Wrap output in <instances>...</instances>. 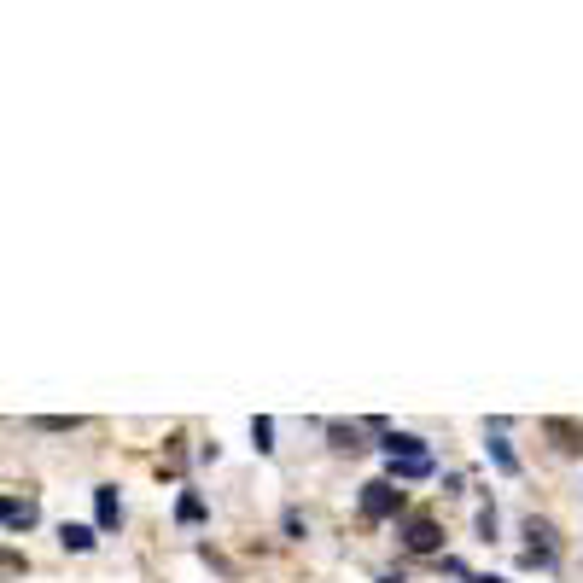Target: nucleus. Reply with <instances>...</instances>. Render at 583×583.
Listing matches in <instances>:
<instances>
[{
    "instance_id": "4",
    "label": "nucleus",
    "mask_w": 583,
    "mask_h": 583,
    "mask_svg": "<svg viewBox=\"0 0 583 583\" xmlns=\"http://www.w3.org/2000/svg\"><path fill=\"white\" fill-rule=\"evenodd\" d=\"M403 543H409L414 554H432L444 537H438V525H432V519H409V525H403Z\"/></svg>"
},
{
    "instance_id": "9",
    "label": "nucleus",
    "mask_w": 583,
    "mask_h": 583,
    "mask_svg": "<svg viewBox=\"0 0 583 583\" xmlns=\"http://www.w3.org/2000/svg\"><path fill=\"white\" fill-rule=\"evenodd\" d=\"M432 473V455H414V461H391V479L385 484H397V479H426Z\"/></svg>"
},
{
    "instance_id": "10",
    "label": "nucleus",
    "mask_w": 583,
    "mask_h": 583,
    "mask_svg": "<svg viewBox=\"0 0 583 583\" xmlns=\"http://www.w3.org/2000/svg\"><path fill=\"white\" fill-rule=\"evenodd\" d=\"M251 444L263 449V455L275 449V420H269V414H257V420H251Z\"/></svg>"
},
{
    "instance_id": "11",
    "label": "nucleus",
    "mask_w": 583,
    "mask_h": 583,
    "mask_svg": "<svg viewBox=\"0 0 583 583\" xmlns=\"http://www.w3.org/2000/svg\"><path fill=\"white\" fill-rule=\"evenodd\" d=\"M76 426H82V420H76V414H41V420H35V432H76Z\"/></svg>"
},
{
    "instance_id": "7",
    "label": "nucleus",
    "mask_w": 583,
    "mask_h": 583,
    "mask_svg": "<svg viewBox=\"0 0 583 583\" xmlns=\"http://www.w3.org/2000/svg\"><path fill=\"white\" fill-rule=\"evenodd\" d=\"M59 543H65L70 554H88L94 543H100V531H94V525H65V531H59Z\"/></svg>"
},
{
    "instance_id": "8",
    "label": "nucleus",
    "mask_w": 583,
    "mask_h": 583,
    "mask_svg": "<svg viewBox=\"0 0 583 583\" xmlns=\"http://www.w3.org/2000/svg\"><path fill=\"white\" fill-rule=\"evenodd\" d=\"M484 449H490V461H496V473H508V479H514V473H519V455H514V449H508V438H502V432H496V438H490V444H484Z\"/></svg>"
},
{
    "instance_id": "5",
    "label": "nucleus",
    "mask_w": 583,
    "mask_h": 583,
    "mask_svg": "<svg viewBox=\"0 0 583 583\" xmlns=\"http://www.w3.org/2000/svg\"><path fill=\"white\" fill-rule=\"evenodd\" d=\"M35 502H12V496H0V525H6V531H30L35 525Z\"/></svg>"
},
{
    "instance_id": "1",
    "label": "nucleus",
    "mask_w": 583,
    "mask_h": 583,
    "mask_svg": "<svg viewBox=\"0 0 583 583\" xmlns=\"http://www.w3.org/2000/svg\"><path fill=\"white\" fill-rule=\"evenodd\" d=\"M362 514H368V519H397V514H403V490H397V484H385V479L362 484Z\"/></svg>"
},
{
    "instance_id": "15",
    "label": "nucleus",
    "mask_w": 583,
    "mask_h": 583,
    "mask_svg": "<svg viewBox=\"0 0 583 583\" xmlns=\"http://www.w3.org/2000/svg\"><path fill=\"white\" fill-rule=\"evenodd\" d=\"M379 583H403V578H379Z\"/></svg>"
},
{
    "instance_id": "3",
    "label": "nucleus",
    "mask_w": 583,
    "mask_h": 583,
    "mask_svg": "<svg viewBox=\"0 0 583 583\" xmlns=\"http://www.w3.org/2000/svg\"><path fill=\"white\" fill-rule=\"evenodd\" d=\"M94 514H100V525H94V531H117V525H123V502H117V490H111V484H100V490H94Z\"/></svg>"
},
{
    "instance_id": "12",
    "label": "nucleus",
    "mask_w": 583,
    "mask_h": 583,
    "mask_svg": "<svg viewBox=\"0 0 583 583\" xmlns=\"http://www.w3.org/2000/svg\"><path fill=\"white\" fill-rule=\"evenodd\" d=\"M327 438H333V449H362V432L356 426H327Z\"/></svg>"
},
{
    "instance_id": "6",
    "label": "nucleus",
    "mask_w": 583,
    "mask_h": 583,
    "mask_svg": "<svg viewBox=\"0 0 583 583\" xmlns=\"http://www.w3.org/2000/svg\"><path fill=\"white\" fill-rule=\"evenodd\" d=\"M543 432H549V438L566 449V455H572V449H583V426H578V420H549Z\"/></svg>"
},
{
    "instance_id": "14",
    "label": "nucleus",
    "mask_w": 583,
    "mask_h": 583,
    "mask_svg": "<svg viewBox=\"0 0 583 583\" xmlns=\"http://www.w3.org/2000/svg\"><path fill=\"white\" fill-rule=\"evenodd\" d=\"M473 583H508V578H473Z\"/></svg>"
},
{
    "instance_id": "13",
    "label": "nucleus",
    "mask_w": 583,
    "mask_h": 583,
    "mask_svg": "<svg viewBox=\"0 0 583 583\" xmlns=\"http://www.w3.org/2000/svg\"><path fill=\"white\" fill-rule=\"evenodd\" d=\"M175 514H181V525H199V519H205V502H199V496H181Z\"/></svg>"
},
{
    "instance_id": "2",
    "label": "nucleus",
    "mask_w": 583,
    "mask_h": 583,
    "mask_svg": "<svg viewBox=\"0 0 583 583\" xmlns=\"http://www.w3.org/2000/svg\"><path fill=\"white\" fill-rule=\"evenodd\" d=\"M379 449H385V461H414V455H426V438H414V432H379Z\"/></svg>"
}]
</instances>
